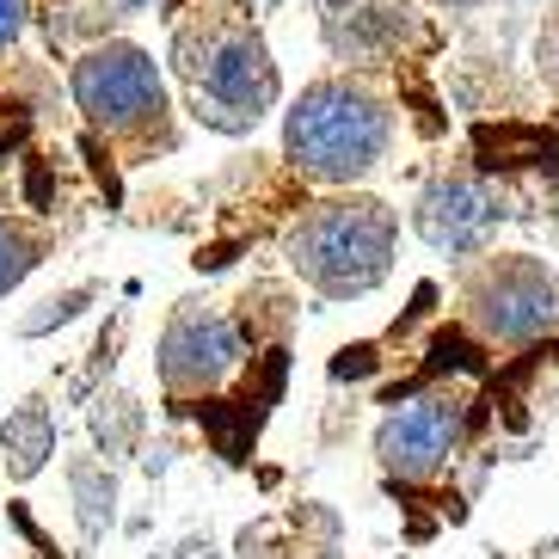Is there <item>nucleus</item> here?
<instances>
[{
    "label": "nucleus",
    "mask_w": 559,
    "mask_h": 559,
    "mask_svg": "<svg viewBox=\"0 0 559 559\" xmlns=\"http://www.w3.org/2000/svg\"><path fill=\"white\" fill-rule=\"evenodd\" d=\"M400 215L369 191H332L283 234V259L320 301H362L394 277Z\"/></svg>",
    "instance_id": "nucleus-1"
},
{
    "label": "nucleus",
    "mask_w": 559,
    "mask_h": 559,
    "mask_svg": "<svg viewBox=\"0 0 559 559\" xmlns=\"http://www.w3.org/2000/svg\"><path fill=\"white\" fill-rule=\"evenodd\" d=\"M283 154L301 179L326 185V191L362 185L394 154V105L350 74L308 81L283 111Z\"/></svg>",
    "instance_id": "nucleus-2"
},
{
    "label": "nucleus",
    "mask_w": 559,
    "mask_h": 559,
    "mask_svg": "<svg viewBox=\"0 0 559 559\" xmlns=\"http://www.w3.org/2000/svg\"><path fill=\"white\" fill-rule=\"evenodd\" d=\"M173 68L185 81L191 117L215 135H247L277 111L283 81L264 37L234 13H198L191 25L173 32Z\"/></svg>",
    "instance_id": "nucleus-3"
},
{
    "label": "nucleus",
    "mask_w": 559,
    "mask_h": 559,
    "mask_svg": "<svg viewBox=\"0 0 559 559\" xmlns=\"http://www.w3.org/2000/svg\"><path fill=\"white\" fill-rule=\"evenodd\" d=\"M68 93L81 105V117L105 142L130 154L173 148V99H166V74L142 44H93L81 62L68 68Z\"/></svg>",
    "instance_id": "nucleus-4"
},
{
    "label": "nucleus",
    "mask_w": 559,
    "mask_h": 559,
    "mask_svg": "<svg viewBox=\"0 0 559 559\" xmlns=\"http://www.w3.org/2000/svg\"><path fill=\"white\" fill-rule=\"evenodd\" d=\"M461 320L486 345H535L559 332V271L535 252H474L455 277Z\"/></svg>",
    "instance_id": "nucleus-5"
},
{
    "label": "nucleus",
    "mask_w": 559,
    "mask_h": 559,
    "mask_svg": "<svg viewBox=\"0 0 559 559\" xmlns=\"http://www.w3.org/2000/svg\"><path fill=\"white\" fill-rule=\"evenodd\" d=\"M160 394L166 400H203L240 369V332L210 301H179L160 332Z\"/></svg>",
    "instance_id": "nucleus-6"
},
{
    "label": "nucleus",
    "mask_w": 559,
    "mask_h": 559,
    "mask_svg": "<svg viewBox=\"0 0 559 559\" xmlns=\"http://www.w3.org/2000/svg\"><path fill=\"white\" fill-rule=\"evenodd\" d=\"M461 437H467V394L437 388V394H418V400H406L400 412L381 418L376 455L394 479L425 486V479H437L449 461H455Z\"/></svg>",
    "instance_id": "nucleus-7"
},
{
    "label": "nucleus",
    "mask_w": 559,
    "mask_h": 559,
    "mask_svg": "<svg viewBox=\"0 0 559 559\" xmlns=\"http://www.w3.org/2000/svg\"><path fill=\"white\" fill-rule=\"evenodd\" d=\"M498 215L504 210L492 203V191H479L474 179H437L425 198H418V210H412V228H418V240H425L430 252L474 259V252H486Z\"/></svg>",
    "instance_id": "nucleus-8"
},
{
    "label": "nucleus",
    "mask_w": 559,
    "mask_h": 559,
    "mask_svg": "<svg viewBox=\"0 0 559 559\" xmlns=\"http://www.w3.org/2000/svg\"><path fill=\"white\" fill-rule=\"evenodd\" d=\"M406 25V0H326V44L345 62H369V56L394 50Z\"/></svg>",
    "instance_id": "nucleus-9"
},
{
    "label": "nucleus",
    "mask_w": 559,
    "mask_h": 559,
    "mask_svg": "<svg viewBox=\"0 0 559 559\" xmlns=\"http://www.w3.org/2000/svg\"><path fill=\"white\" fill-rule=\"evenodd\" d=\"M50 461H56V412L44 394H32L0 418V467H7V479L25 486V479H37Z\"/></svg>",
    "instance_id": "nucleus-10"
},
{
    "label": "nucleus",
    "mask_w": 559,
    "mask_h": 559,
    "mask_svg": "<svg viewBox=\"0 0 559 559\" xmlns=\"http://www.w3.org/2000/svg\"><path fill=\"white\" fill-rule=\"evenodd\" d=\"M68 492H74V516H81V535L99 542L105 528L117 523V479L99 455H74L68 461Z\"/></svg>",
    "instance_id": "nucleus-11"
},
{
    "label": "nucleus",
    "mask_w": 559,
    "mask_h": 559,
    "mask_svg": "<svg viewBox=\"0 0 559 559\" xmlns=\"http://www.w3.org/2000/svg\"><path fill=\"white\" fill-rule=\"evenodd\" d=\"M44 252H50V234L32 228L25 215H0V301L44 264Z\"/></svg>",
    "instance_id": "nucleus-12"
},
{
    "label": "nucleus",
    "mask_w": 559,
    "mask_h": 559,
    "mask_svg": "<svg viewBox=\"0 0 559 559\" xmlns=\"http://www.w3.org/2000/svg\"><path fill=\"white\" fill-rule=\"evenodd\" d=\"M142 425H148V412L135 406L130 394H111V400H99L93 406V437L105 443V455H130L135 449V437H142Z\"/></svg>",
    "instance_id": "nucleus-13"
},
{
    "label": "nucleus",
    "mask_w": 559,
    "mask_h": 559,
    "mask_svg": "<svg viewBox=\"0 0 559 559\" xmlns=\"http://www.w3.org/2000/svg\"><path fill=\"white\" fill-rule=\"evenodd\" d=\"M93 296H99V283H74V289H62V296L37 301V313H25V320H19V332H25V338H44L50 326H68V320H74V313H81Z\"/></svg>",
    "instance_id": "nucleus-14"
},
{
    "label": "nucleus",
    "mask_w": 559,
    "mask_h": 559,
    "mask_svg": "<svg viewBox=\"0 0 559 559\" xmlns=\"http://www.w3.org/2000/svg\"><path fill=\"white\" fill-rule=\"evenodd\" d=\"M535 68H542V81L559 93V7L547 13V25H542V37H535Z\"/></svg>",
    "instance_id": "nucleus-15"
},
{
    "label": "nucleus",
    "mask_w": 559,
    "mask_h": 559,
    "mask_svg": "<svg viewBox=\"0 0 559 559\" xmlns=\"http://www.w3.org/2000/svg\"><path fill=\"white\" fill-rule=\"evenodd\" d=\"M25 13H32L25 0H0V50H7V44H19V32H25Z\"/></svg>",
    "instance_id": "nucleus-16"
}]
</instances>
